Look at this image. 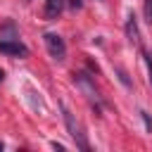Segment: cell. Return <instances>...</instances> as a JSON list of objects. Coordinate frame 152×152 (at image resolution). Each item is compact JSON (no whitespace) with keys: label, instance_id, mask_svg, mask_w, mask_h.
Wrapping results in <instances>:
<instances>
[{"label":"cell","instance_id":"1","mask_svg":"<svg viewBox=\"0 0 152 152\" xmlns=\"http://www.w3.org/2000/svg\"><path fill=\"white\" fill-rule=\"evenodd\" d=\"M74 83H76V88H78V90L86 95V100H88V102H90V104H93V107L100 112L104 100H102L100 88L95 86V78H93L90 74H86V71H76V74H74Z\"/></svg>","mask_w":152,"mask_h":152},{"label":"cell","instance_id":"2","mask_svg":"<svg viewBox=\"0 0 152 152\" xmlns=\"http://www.w3.org/2000/svg\"><path fill=\"white\" fill-rule=\"evenodd\" d=\"M62 116H64V126H66V131H69V135H71V140L76 142V147L78 150H83V152H88L90 150V142H88V138H86V131H83V126H81V121L62 104Z\"/></svg>","mask_w":152,"mask_h":152},{"label":"cell","instance_id":"3","mask_svg":"<svg viewBox=\"0 0 152 152\" xmlns=\"http://www.w3.org/2000/svg\"><path fill=\"white\" fill-rule=\"evenodd\" d=\"M43 43H45L48 55H50L55 62H64V57H66V43H64L62 36H57V33H45V36H43Z\"/></svg>","mask_w":152,"mask_h":152},{"label":"cell","instance_id":"4","mask_svg":"<svg viewBox=\"0 0 152 152\" xmlns=\"http://www.w3.org/2000/svg\"><path fill=\"white\" fill-rule=\"evenodd\" d=\"M0 52L7 55V57H19V59L28 57V48L19 38H5V40H0Z\"/></svg>","mask_w":152,"mask_h":152},{"label":"cell","instance_id":"5","mask_svg":"<svg viewBox=\"0 0 152 152\" xmlns=\"http://www.w3.org/2000/svg\"><path fill=\"white\" fill-rule=\"evenodd\" d=\"M126 38H128V43L133 45V48H138V50H142V40H140V31H138V21H135V17L131 14L128 19H126Z\"/></svg>","mask_w":152,"mask_h":152},{"label":"cell","instance_id":"6","mask_svg":"<svg viewBox=\"0 0 152 152\" xmlns=\"http://www.w3.org/2000/svg\"><path fill=\"white\" fill-rule=\"evenodd\" d=\"M64 7H66V0H45L43 14H45L48 21H55V19H59V14L64 12Z\"/></svg>","mask_w":152,"mask_h":152},{"label":"cell","instance_id":"7","mask_svg":"<svg viewBox=\"0 0 152 152\" xmlns=\"http://www.w3.org/2000/svg\"><path fill=\"white\" fill-rule=\"evenodd\" d=\"M142 14H145V21H147V24H152V0H145Z\"/></svg>","mask_w":152,"mask_h":152},{"label":"cell","instance_id":"8","mask_svg":"<svg viewBox=\"0 0 152 152\" xmlns=\"http://www.w3.org/2000/svg\"><path fill=\"white\" fill-rule=\"evenodd\" d=\"M140 52H142V59H145V64H147V74H150V83H152V55L145 52V50H140Z\"/></svg>","mask_w":152,"mask_h":152},{"label":"cell","instance_id":"9","mask_svg":"<svg viewBox=\"0 0 152 152\" xmlns=\"http://www.w3.org/2000/svg\"><path fill=\"white\" fill-rule=\"evenodd\" d=\"M140 116H142V121H145V128L152 133V119H150V114H147V112H140Z\"/></svg>","mask_w":152,"mask_h":152},{"label":"cell","instance_id":"10","mask_svg":"<svg viewBox=\"0 0 152 152\" xmlns=\"http://www.w3.org/2000/svg\"><path fill=\"white\" fill-rule=\"evenodd\" d=\"M71 7H81V0H71Z\"/></svg>","mask_w":152,"mask_h":152},{"label":"cell","instance_id":"11","mask_svg":"<svg viewBox=\"0 0 152 152\" xmlns=\"http://www.w3.org/2000/svg\"><path fill=\"white\" fill-rule=\"evenodd\" d=\"M2 81H5V71L0 69V83H2Z\"/></svg>","mask_w":152,"mask_h":152}]
</instances>
